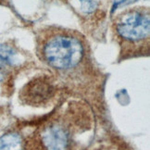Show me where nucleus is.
Instances as JSON below:
<instances>
[{
	"mask_svg": "<svg viewBox=\"0 0 150 150\" xmlns=\"http://www.w3.org/2000/svg\"><path fill=\"white\" fill-rule=\"evenodd\" d=\"M37 56L57 75H94V63L85 38L76 31L47 27L36 38Z\"/></svg>",
	"mask_w": 150,
	"mask_h": 150,
	"instance_id": "1",
	"label": "nucleus"
},
{
	"mask_svg": "<svg viewBox=\"0 0 150 150\" xmlns=\"http://www.w3.org/2000/svg\"><path fill=\"white\" fill-rule=\"evenodd\" d=\"M112 31L120 45L122 59L149 53L150 17L146 7L127 8L112 21Z\"/></svg>",
	"mask_w": 150,
	"mask_h": 150,
	"instance_id": "2",
	"label": "nucleus"
},
{
	"mask_svg": "<svg viewBox=\"0 0 150 150\" xmlns=\"http://www.w3.org/2000/svg\"><path fill=\"white\" fill-rule=\"evenodd\" d=\"M55 93V84L47 75H42L30 81L21 91V98L32 106L47 102Z\"/></svg>",
	"mask_w": 150,
	"mask_h": 150,
	"instance_id": "3",
	"label": "nucleus"
},
{
	"mask_svg": "<svg viewBox=\"0 0 150 150\" xmlns=\"http://www.w3.org/2000/svg\"><path fill=\"white\" fill-rule=\"evenodd\" d=\"M41 143L45 150H66L69 146V134L61 125H50L41 132Z\"/></svg>",
	"mask_w": 150,
	"mask_h": 150,
	"instance_id": "4",
	"label": "nucleus"
},
{
	"mask_svg": "<svg viewBox=\"0 0 150 150\" xmlns=\"http://www.w3.org/2000/svg\"><path fill=\"white\" fill-rule=\"evenodd\" d=\"M21 54L12 45L0 44V72L7 74L13 69L19 68L22 62Z\"/></svg>",
	"mask_w": 150,
	"mask_h": 150,
	"instance_id": "5",
	"label": "nucleus"
},
{
	"mask_svg": "<svg viewBox=\"0 0 150 150\" xmlns=\"http://www.w3.org/2000/svg\"><path fill=\"white\" fill-rule=\"evenodd\" d=\"M0 150H23V140L17 132H8L0 136Z\"/></svg>",
	"mask_w": 150,
	"mask_h": 150,
	"instance_id": "6",
	"label": "nucleus"
},
{
	"mask_svg": "<svg viewBox=\"0 0 150 150\" xmlns=\"http://www.w3.org/2000/svg\"><path fill=\"white\" fill-rule=\"evenodd\" d=\"M81 9L84 13H92L97 8V2L96 0H80Z\"/></svg>",
	"mask_w": 150,
	"mask_h": 150,
	"instance_id": "7",
	"label": "nucleus"
},
{
	"mask_svg": "<svg viewBox=\"0 0 150 150\" xmlns=\"http://www.w3.org/2000/svg\"><path fill=\"white\" fill-rule=\"evenodd\" d=\"M0 1H2V0H0Z\"/></svg>",
	"mask_w": 150,
	"mask_h": 150,
	"instance_id": "8",
	"label": "nucleus"
}]
</instances>
